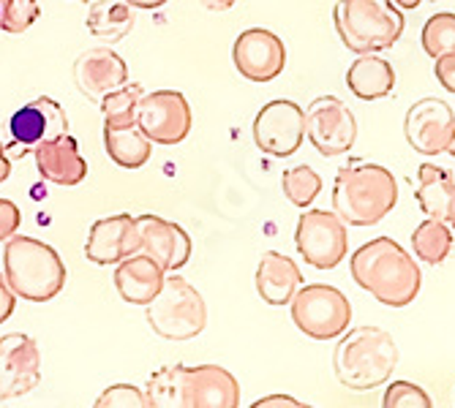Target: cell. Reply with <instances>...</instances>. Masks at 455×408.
Listing matches in <instances>:
<instances>
[{"mask_svg": "<svg viewBox=\"0 0 455 408\" xmlns=\"http://www.w3.org/2000/svg\"><path fill=\"white\" fill-rule=\"evenodd\" d=\"M145 397L156 408H237L240 384L221 365H167L148 379Z\"/></svg>", "mask_w": 455, "mask_h": 408, "instance_id": "7a4b0ae2", "label": "cell"}, {"mask_svg": "<svg viewBox=\"0 0 455 408\" xmlns=\"http://www.w3.org/2000/svg\"><path fill=\"white\" fill-rule=\"evenodd\" d=\"M9 131L14 139V145L6 147V150H12L9 158L12 155L22 158L25 153H33L41 142H50V139L68 134V117L58 101L41 96L12 114Z\"/></svg>", "mask_w": 455, "mask_h": 408, "instance_id": "5bb4252c", "label": "cell"}, {"mask_svg": "<svg viewBox=\"0 0 455 408\" xmlns=\"http://www.w3.org/2000/svg\"><path fill=\"white\" fill-rule=\"evenodd\" d=\"M96 405H101V408H107V405L109 408H132V405H148V397L134 384H112L109 389L101 392Z\"/></svg>", "mask_w": 455, "mask_h": 408, "instance_id": "d6a6232c", "label": "cell"}, {"mask_svg": "<svg viewBox=\"0 0 455 408\" xmlns=\"http://www.w3.org/2000/svg\"><path fill=\"white\" fill-rule=\"evenodd\" d=\"M415 199L428 218L452 224L455 221V177H452V172L444 167H436V163H420Z\"/></svg>", "mask_w": 455, "mask_h": 408, "instance_id": "603a6c76", "label": "cell"}, {"mask_svg": "<svg viewBox=\"0 0 455 408\" xmlns=\"http://www.w3.org/2000/svg\"><path fill=\"white\" fill-rule=\"evenodd\" d=\"M20 221H22V213H20L17 204L9 199H0V242L17 234Z\"/></svg>", "mask_w": 455, "mask_h": 408, "instance_id": "836d02e7", "label": "cell"}, {"mask_svg": "<svg viewBox=\"0 0 455 408\" xmlns=\"http://www.w3.org/2000/svg\"><path fill=\"white\" fill-rule=\"evenodd\" d=\"M295 245L298 254L306 259V264L316 270H333L339 267L349 254V234L347 224L327 210H308L298 218L295 229Z\"/></svg>", "mask_w": 455, "mask_h": 408, "instance_id": "9c48e42d", "label": "cell"}, {"mask_svg": "<svg viewBox=\"0 0 455 408\" xmlns=\"http://www.w3.org/2000/svg\"><path fill=\"white\" fill-rule=\"evenodd\" d=\"M450 226H452V231H455V221H452V224H450Z\"/></svg>", "mask_w": 455, "mask_h": 408, "instance_id": "7bdbcfd3", "label": "cell"}, {"mask_svg": "<svg viewBox=\"0 0 455 408\" xmlns=\"http://www.w3.org/2000/svg\"><path fill=\"white\" fill-rule=\"evenodd\" d=\"M126 4L132 9H161V6H167L170 0H126Z\"/></svg>", "mask_w": 455, "mask_h": 408, "instance_id": "ab89813d", "label": "cell"}, {"mask_svg": "<svg viewBox=\"0 0 455 408\" xmlns=\"http://www.w3.org/2000/svg\"><path fill=\"white\" fill-rule=\"evenodd\" d=\"M232 63L240 76L254 85H267L286 68V47L283 41L265 27H248L235 38Z\"/></svg>", "mask_w": 455, "mask_h": 408, "instance_id": "4fadbf2b", "label": "cell"}, {"mask_svg": "<svg viewBox=\"0 0 455 408\" xmlns=\"http://www.w3.org/2000/svg\"><path fill=\"white\" fill-rule=\"evenodd\" d=\"M352 280L387 308H406L415 302L423 286V272L418 262L393 237H377L352 254L349 259Z\"/></svg>", "mask_w": 455, "mask_h": 408, "instance_id": "6da1fadb", "label": "cell"}, {"mask_svg": "<svg viewBox=\"0 0 455 408\" xmlns=\"http://www.w3.org/2000/svg\"><path fill=\"white\" fill-rule=\"evenodd\" d=\"M134 22L137 17L126 0H96V4H91L88 20H85L88 30L96 38L109 41V44L126 38L134 30Z\"/></svg>", "mask_w": 455, "mask_h": 408, "instance_id": "484cf974", "label": "cell"}, {"mask_svg": "<svg viewBox=\"0 0 455 408\" xmlns=\"http://www.w3.org/2000/svg\"><path fill=\"white\" fill-rule=\"evenodd\" d=\"M104 150L120 169H142L150 161L153 142L140 126H104Z\"/></svg>", "mask_w": 455, "mask_h": 408, "instance_id": "d4e9b609", "label": "cell"}, {"mask_svg": "<svg viewBox=\"0 0 455 408\" xmlns=\"http://www.w3.org/2000/svg\"><path fill=\"white\" fill-rule=\"evenodd\" d=\"M129 82V66L109 47H93L74 60V85L93 104Z\"/></svg>", "mask_w": 455, "mask_h": 408, "instance_id": "ac0fdd59", "label": "cell"}, {"mask_svg": "<svg viewBox=\"0 0 455 408\" xmlns=\"http://www.w3.org/2000/svg\"><path fill=\"white\" fill-rule=\"evenodd\" d=\"M281 191L283 196L295 204V208H311L314 199L322 191V177L308 167V163H298V167H289L281 177Z\"/></svg>", "mask_w": 455, "mask_h": 408, "instance_id": "f1b7e54d", "label": "cell"}, {"mask_svg": "<svg viewBox=\"0 0 455 408\" xmlns=\"http://www.w3.org/2000/svg\"><path fill=\"white\" fill-rule=\"evenodd\" d=\"M36 169L38 175L55 183V185H79L88 177V161L79 153V142L71 134H63L58 139L41 142L36 150Z\"/></svg>", "mask_w": 455, "mask_h": 408, "instance_id": "ffe728a7", "label": "cell"}, {"mask_svg": "<svg viewBox=\"0 0 455 408\" xmlns=\"http://www.w3.org/2000/svg\"><path fill=\"white\" fill-rule=\"evenodd\" d=\"M145 308L150 330L167 341H191L208 324V305L202 294L178 272L164 275L161 292Z\"/></svg>", "mask_w": 455, "mask_h": 408, "instance_id": "52a82bcc", "label": "cell"}, {"mask_svg": "<svg viewBox=\"0 0 455 408\" xmlns=\"http://www.w3.org/2000/svg\"><path fill=\"white\" fill-rule=\"evenodd\" d=\"M347 88L360 101H379L395 90V68L377 52L360 55L347 71Z\"/></svg>", "mask_w": 455, "mask_h": 408, "instance_id": "cb8c5ba5", "label": "cell"}, {"mask_svg": "<svg viewBox=\"0 0 455 408\" xmlns=\"http://www.w3.org/2000/svg\"><path fill=\"white\" fill-rule=\"evenodd\" d=\"M423 50L428 58H444L455 52V14L450 12H439L434 17H428V22L423 25L420 33Z\"/></svg>", "mask_w": 455, "mask_h": 408, "instance_id": "f546056e", "label": "cell"}, {"mask_svg": "<svg viewBox=\"0 0 455 408\" xmlns=\"http://www.w3.org/2000/svg\"><path fill=\"white\" fill-rule=\"evenodd\" d=\"M164 272L148 254H134L123 259L115 270V289L129 305H148L153 297L161 292L164 286Z\"/></svg>", "mask_w": 455, "mask_h": 408, "instance_id": "44dd1931", "label": "cell"}, {"mask_svg": "<svg viewBox=\"0 0 455 408\" xmlns=\"http://www.w3.org/2000/svg\"><path fill=\"white\" fill-rule=\"evenodd\" d=\"M303 283V272L295 264V259H289L286 254L278 251H265L259 256L257 267V292L267 305H289L295 297V292Z\"/></svg>", "mask_w": 455, "mask_h": 408, "instance_id": "7402d4cb", "label": "cell"}, {"mask_svg": "<svg viewBox=\"0 0 455 408\" xmlns=\"http://www.w3.org/2000/svg\"><path fill=\"white\" fill-rule=\"evenodd\" d=\"M398 357L393 335L382 326L365 324L341 335L333 351V371L341 387L352 392H371L390 381Z\"/></svg>", "mask_w": 455, "mask_h": 408, "instance_id": "277c9868", "label": "cell"}, {"mask_svg": "<svg viewBox=\"0 0 455 408\" xmlns=\"http://www.w3.org/2000/svg\"><path fill=\"white\" fill-rule=\"evenodd\" d=\"M142 254H148L164 272H178L191 259V237L183 226L161 216H137Z\"/></svg>", "mask_w": 455, "mask_h": 408, "instance_id": "d6986e66", "label": "cell"}, {"mask_svg": "<svg viewBox=\"0 0 455 408\" xmlns=\"http://www.w3.org/2000/svg\"><path fill=\"white\" fill-rule=\"evenodd\" d=\"M41 17L38 0H0V30L25 33Z\"/></svg>", "mask_w": 455, "mask_h": 408, "instance_id": "4dcf8cb0", "label": "cell"}, {"mask_svg": "<svg viewBox=\"0 0 455 408\" xmlns=\"http://www.w3.org/2000/svg\"><path fill=\"white\" fill-rule=\"evenodd\" d=\"M270 405H292V408H298L300 400L289 397V395H270V397H259V400L254 403V408H270Z\"/></svg>", "mask_w": 455, "mask_h": 408, "instance_id": "8d00e7d4", "label": "cell"}, {"mask_svg": "<svg viewBox=\"0 0 455 408\" xmlns=\"http://www.w3.org/2000/svg\"><path fill=\"white\" fill-rule=\"evenodd\" d=\"M82 4H88V0H82Z\"/></svg>", "mask_w": 455, "mask_h": 408, "instance_id": "ee69618b", "label": "cell"}, {"mask_svg": "<svg viewBox=\"0 0 455 408\" xmlns=\"http://www.w3.org/2000/svg\"><path fill=\"white\" fill-rule=\"evenodd\" d=\"M333 22L341 44L355 55L393 50L406 27L393 0H339Z\"/></svg>", "mask_w": 455, "mask_h": 408, "instance_id": "8992f818", "label": "cell"}, {"mask_svg": "<svg viewBox=\"0 0 455 408\" xmlns=\"http://www.w3.org/2000/svg\"><path fill=\"white\" fill-rule=\"evenodd\" d=\"M142 251V237L137 218L129 213H117L109 218H101L91 226L88 242H85V256L88 262L99 267L120 264Z\"/></svg>", "mask_w": 455, "mask_h": 408, "instance_id": "e0dca14e", "label": "cell"}, {"mask_svg": "<svg viewBox=\"0 0 455 408\" xmlns=\"http://www.w3.org/2000/svg\"><path fill=\"white\" fill-rule=\"evenodd\" d=\"M455 126V114L442 98H420L403 117V137L409 147L423 155H439L447 150Z\"/></svg>", "mask_w": 455, "mask_h": 408, "instance_id": "2e32d148", "label": "cell"}, {"mask_svg": "<svg viewBox=\"0 0 455 408\" xmlns=\"http://www.w3.org/2000/svg\"><path fill=\"white\" fill-rule=\"evenodd\" d=\"M191 106L178 90H153L140 101L137 126L153 145H180L191 131Z\"/></svg>", "mask_w": 455, "mask_h": 408, "instance_id": "8fae6325", "label": "cell"}, {"mask_svg": "<svg viewBox=\"0 0 455 408\" xmlns=\"http://www.w3.org/2000/svg\"><path fill=\"white\" fill-rule=\"evenodd\" d=\"M4 275L12 292L25 302H50L66 286V264L52 245L14 234L4 248Z\"/></svg>", "mask_w": 455, "mask_h": 408, "instance_id": "5b68a950", "label": "cell"}, {"mask_svg": "<svg viewBox=\"0 0 455 408\" xmlns=\"http://www.w3.org/2000/svg\"><path fill=\"white\" fill-rule=\"evenodd\" d=\"M199 4L204 9H211V12H229L237 4V0H199Z\"/></svg>", "mask_w": 455, "mask_h": 408, "instance_id": "f35d334b", "label": "cell"}, {"mask_svg": "<svg viewBox=\"0 0 455 408\" xmlns=\"http://www.w3.org/2000/svg\"><path fill=\"white\" fill-rule=\"evenodd\" d=\"M306 137L324 158L344 155L357 142V117L336 96H319L306 109Z\"/></svg>", "mask_w": 455, "mask_h": 408, "instance_id": "30bf717a", "label": "cell"}, {"mask_svg": "<svg viewBox=\"0 0 455 408\" xmlns=\"http://www.w3.org/2000/svg\"><path fill=\"white\" fill-rule=\"evenodd\" d=\"M411 251L426 264H442L452 251V229L439 218H426L411 231Z\"/></svg>", "mask_w": 455, "mask_h": 408, "instance_id": "4316f807", "label": "cell"}, {"mask_svg": "<svg viewBox=\"0 0 455 408\" xmlns=\"http://www.w3.org/2000/svg\"><path fill=\"white\" fill-rule=\"evenodd\" d=\"M434 74H436V82L455 96V52L452 55H444V58H436L434 63Z\"/></svg>", "mask_w": 455, "mask_h": 408, "instance_id": "e575fe53", "label": "cell"}, {"mask_svg": "<svg viewBox=\"0 0 455 408\" xmlns=\"http://www.w3.org/2000/svg\"><path fill=\"white\" fill-rule=\"evenodd\" d=\"M142 96H145V88L140 82H126L123 88L107 93L99 104L104 114V126H137V112H140Z\"/></svg>", "mask_w": 455, "mask_h": 408, "instance_id": "83f0119b", "label": "cell"}, {"mask_svg": "<svg viewBox=\"0 0 455 408\" xmlns=\"http://www.w3.org/2000/svg\"><path fill=\"white\" fill-rule=\"evenodd\" d=\"M393 4L398 6V9H418L423 0H393Z\"/></svg>", "mask_w": 455, "mask_h": 408, "instance_id": "60d3db41", "label": "cell"}, {"mask_svg": "<svg viewBox=\"0 0 455 408\" xmlns=\"http://www.w3.org/2000/svg\"><path fill=\"white\" fill-rule=\"evenodd\" d=\"M9 175H12V158H9L6 147L0 145V183H6Z\"/></svg>", "mask_w": 455, "mask_h": 408, "instance_id": "74e56055", "label": "cell"}, {"mask_svg": "<svg viewBox=\"0 0 455 408\" xmlns=\"http://www.w3.org/2000/svg\"><path fill=\"white\" fill-rule=\"evenodd\" d=\"M444 153H450L452 158H455V126H452V137H450V145H447V150Z\"/></svg>", "mask_w": 455, "mask_h": 408, "instance_id": "b9f144b4", "label": "cell"}, {"mask_svg": "<svg viewBox=\"0 0 455 408\" xmlns=\"http://www.w3.org/2000/svg\"><path fill=\"white\" fill-rule=\"evenodd\" d=\"M398 204V183L382 163L349 158L333 183V210L347 226H374Z\"/></svg>", "mask_w": 455, "mask_h": 408, "instance_id": "3957f363", "label": "cell"}, {"mask_svg": "<svg viewBox=\"0 0 455 408\" xmlns=\"http://www.w3.org/2000/svg\"><path fill=\"white\" fill-rule=\"evenodd\" d=\"M17 308V294L12 292V286L6 283V275H0V324L9 321Z\"/></svg>", "mask_w": 455, "mask_h": 408, "instance_id": "d590c367", "label": "cell"}, {"mask_svg": "<svg viewBox=\"0 0 455 408\" xmlns=\"http://www.w3.org/2000/svg\"><path fill=\"white\" fill-rule=\"evenodd\" d=\"M292 321L314 341H336L352 324V305L344 292L327 283H311L292 297Z\"/></svg>", "mask_w": 455, "mask_h": 408, "instance_id": "ba28073f", "label": "cell"}, {"mask_svg": "<svg viewBox=\"0 0 455 408\" xmlns=\"http://www.w3.org/2000/svg\"><path fill=\"white\" fill-rule=\"evenodd\" d=\"M41 381V351L25 333L0 338V397L12 400L33 392Z\"/></svg>", "mask_w": 455, "mask_h": 408, "instance_id": "9a60e30c", "label": "cell"}, {"mask_svg": "<svg viewBox=\"0 0 455 408\" xmlns=\"http://www.w3.org/2000/svg\"><path fill=\"white\" fill-rule=\"evenodd\" d=\"M254 142L273 158H286L300 150L306 139V112L289 98L265 104L254 117Z\"/></svg>", "mask_w": 455, "mask_h": 408, "instance_id": "7c38bea8", "label": "cell"}, {"mask_svg": "<svg viewBox=\"0 0 455 408\" xmlns=\"http://www.w3.org/2000/svg\"><path fill=\"white\" fill-rule=\"evenodd\" d=\"M385 408H431L428 392L415 381H393L382 397Z\"/></svg>", "mask_w": 455, "mask_h": 408, "instance_id": "1f68e13d", "label": "cell"}]
</instances>
